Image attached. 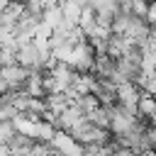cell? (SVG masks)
Here are the masks:
<instances>
[{
    "label": "cell",
    "instance_id": "cell-1",
    "mask_svg": "<svg viewBox=\"0 0 156 156\" xmlns=\"http://www.w3.org/2000/svg\"><path fill=\"white\" fill-rule=\"evenodd\" d=\"M34 146H37V139L24 136V134H15V136H12V141L7 144L10 156H32Z\"/></svg>",
    "mask_w": 156,
    "mask_h": 156
},
{
    "label": "cell",
    "instance_id": "cell-2",
    "mask_svg": "<svg viewBox=\"0 0 156 156\" xmlns=\"http://www.w3.org/2000/svg\"><path fill=\"white\" fill-rule=\"evenodd\" d=\"M83 10H85V2H61L63 20H68V22H76V24H78V20H80Z\"/></svg>",
    "mask_w": 156,
    "mask_h": 156
},
{
    "label": "cell",
    "instance_id": "cell-3",
    "mask_svg": "<svg viewBox=\"0 0 156 156\" xmlns=\"http://www.w3.org/2000/svg\"><path fill=\"white\" fill-rule=\"evenodd\" d=\"M154 29H156V27H154Z\"/></svg>",
    "mask_w": 156,
    "mask_h": 156
}]
</instances>
